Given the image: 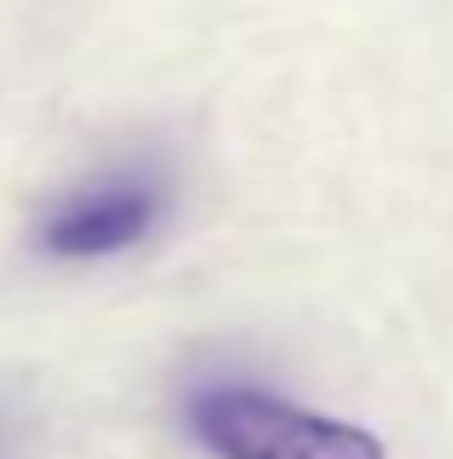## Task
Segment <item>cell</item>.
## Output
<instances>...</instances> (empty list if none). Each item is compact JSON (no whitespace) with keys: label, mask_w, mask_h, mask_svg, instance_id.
I'll list each match as a JSON object with an SVG mask.
<instances>
[{"label":"cell","mask_w":453,"mask_h":459,"mask_svg":"<svg viewBox=\"0 0 453 459\" xmlns=\"http://www.w3.org/2000/svg\"><path fill=\"white\" fill-rule=\"evenodd\" d=\"M186 430L209 459H389L361 425L308 413L261 384H204L186 395Z\"/></svg>","instance_id":"1"},{"label":"cell","mask_w":453,"mask_h":459,"mask_svg":"<svg viewBox=\"0 0 453 459\" xmlns=\"http://www.w3.org/2000/svg\"><path fill=\"white\" fill-rule=\"evenodd\" d=\"M163 192L158 175L146 169H116V175H99L88 186L64 192V198L47 210L41 221V250L47 256H64V262H99L116 256V250H134L140 238L158 227Z\"/></svg>","instance_id":"2"}]
</instances>
